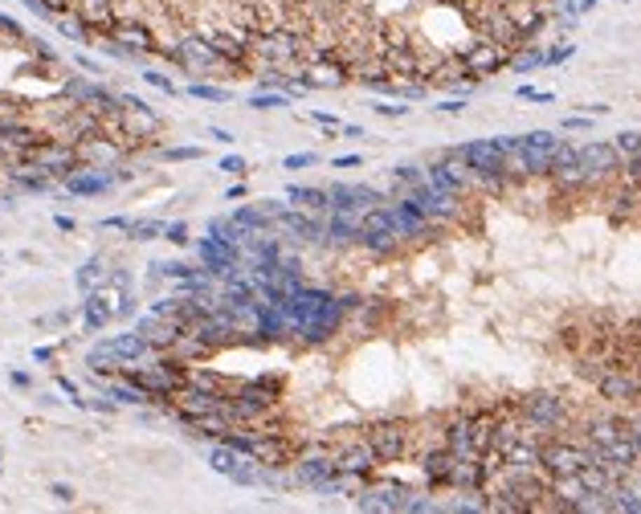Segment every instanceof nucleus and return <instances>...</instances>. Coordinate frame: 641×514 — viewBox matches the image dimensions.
Returning a JSON list of instances; mask_svg holds the SVG:
<instances>
[{
    "mask_svg": "<svg viewBox=\"0 0 641 514\" xmlns=\"http://www.w3.org/2000/svg\"><path fill=\"white\" fill-rule=\"evenodd\" d=\"M307 53V29H261L254 33V57L270 62V70H294Z\"/></svg>",
    "mask_w": 641,
    "mask_h": 514,
    "instance_id": "1",
    "label": "nucleus"
},
{
    "mask_svg": "<svg viewBox=\"0 0 641 514\" xmlns=\"http://www.w3.org/2000/svg\"><path fill=\"white\" fill-rule=\"evenodd\" d=\"M515 417H519L539 441H547L556 429H564V421H568V404L560 396H551V392H527V396L515 400Z\"/></svg>",
    "mask_w": 641,
    "mask_h": 514,
    "instance_id": "2",
    "label": "nucleus"
},
{
    "mask_svg": "<svg viewBox=\"0 0 641 514\" xmlns=\"http://www.w3.org/2000/svg\"><path fill=\"white\" fill-rule=\"evenodd\" d=\"M364 441H368V449L380 461H401L404 453H408V424L404 421H372L364 429Z\"/></svg>",
    "mask_w": 641,
    "mask_h": 514,
    "instance_id": "3",
    "label": "nucleus"
},
{
    "mask_svg": "<svg viewBox=\"0 0 641 514\" xmlns=\"http://www.w3.org/2000/svg\"><path fill=\"white\" fill-rule=\"evenodd\" d=\"M457 57H462V66H466V78H470V82L486 78V74H499L502 66H511V49L499 46V41H486V37H478L474 46H466Z\"/></svg>",
    "mask_w": 641,
    "mask_h": 514,
    "instance_id": "4",
    "label": "nucleus"
},
{
    "mask_svg": "<svg viewBox=\"0 0 641 514\" xmlns=\"http://www.w3.org/2000/svg\"><path fill=\"white\" fill-rule=\"evenodd\" d=\"M123 111L115 115L123 139H151L160 131V115H151V106L143 98H119Z\"/></svg>",
    "mask_w": 641,
    "mask_h": 514,
    "instance_id": "5",
    "label": "nucleus"
},
{
    "mask_svg": "<svg viewBox=\"0 0 641 514\" xmlns=\"http://www.w3.org/2000/svg\"><path fill=\"white\" fill-rule=\"evenodd\" d=\"M167 57H176L184 70H192V74H209V70H216V66H225V57L213 49V41L209 37H184L176 49H164Z\"/></svg>",
    "mask_w": 641,
    "mask_h": 514,
    "instance_id": "6",
    "label": "nucleus"
},
{
    "mask_svg": "<svg viewBox=\"0 0 641 514\" xmlns=\"http://www.w3.org/2000/svg\"><path fill=\"white\" fill-rule=\"evenodd\" d=\"M576 167L584 172V180H588V188L600 184V180H609L613 172L621 167V155L613 143H584L580 147V160H576Z\"/></svg>",
    "mask_w": 641,
    "mask_h": 514,
    "instance_id": "7",
    "label": "nucleus"
},
{
    "mask_svg": "<svg viewBox=\"0 0 641 514\" xmlns=\"http://www.w3.org/2000/svg\"><path fill=\"white\" fill-rule=\"evenodd\" d=\"M274 225H282L286 233L303 245H323L327 241V216L323 212H303V209H286Z\"/></svg>",
    "mask_w": 641,
    "mask_h": 514,
    "instance_id": "8",
    "label": "nucleus"
},
{
    "mask_svg": "<svg viewBox=\"0 0 641 514\" xmlns=\"http://www.w3.org/2000/svg\"><path fill=\"white\" fill-rule=\"evenodd\" d=\"M453 151L482 176H506V155H502V147L495 139H474L466 147H453Z\"/></svg>",
    "mask_w": 641,
    "mask_h": 514,
    "instance_id": "9",
    "label": "nucleus"
},
{
    "mask_svg": "<svg viewBox=\"0 0 641 514\" xmlns=\"http://www.w3.org/2000/svg\"><path fill=\"white\" fill-rule=\"evenodd\" d=\"M327 196H331V212H368L384 204V196L368 184H335L327 188Z\"/></svg>",
    "mask_w": 641,
    "mask_h": 514,
    "instance_id": "10",
    "label": "nucleus"
},
{
    "mask_svg": "<svg viewBox=\"0 0 641 514\" xmlns=\"http://www.w3.org/2000/svg\"><path fill=\"white\" fill-rule=\"evenodd\" d=\"M380 466V457L368 449V441H352V445H343L339 453H335V469L339 473H347V478H372V469Z\"/></svg>",
    "mask_w": 641,
    "mask_h": 514,
    "instance_id": "11",
    "label": "nucleus"
},
{
    "mask_svg": "<svg viewBox=\"0 0 641 514\" xmlns=\"http://www.w3.org/2000/svg\"><path fill=\"white\" fill-rule=\"evenodd\" d=\"M408 502H413V490H404L397 482H380L359 494V510H408Z\"/></svg>",
    "mask_w": 641,
    "mask_h": 514,
    "instance_id": "12",
    "label": "nucleus"
},
{
    "mask_svg": "<svg viewBox=\"0 0 641 514\" xmlns=\"http://www.w3.org/2000/svg\"><path fill=\"white\" fill-rule=\"evenodd\" d=\"M237 249L241 245H233V241H225V237L213 233L205 245H200L205 270H209V274H233V270H237Z\"/></svg>",
    "mask_w": 641,
    "mask_h": 514,
    "instance_id": "13",
    "label": "nucleus"
},
{
    "mask_svg": "<svg viewBox=\"0 0 641 514\" xmlns=\"http://www.w3.org/2000/svg\"><path fill=\"white\" fill-rule=\"evenodd\" d=\"M307 78H310V86H315V90H335V86H343V82H347V62H343L339 53H335V57H327V62H310Z\"/></svg>",
    "mask_w": 641,
    "mask_h": 514,
    "instance_id": "14",
    "label": "nucleus"
},
{
    "mask_svg": "<svg viewBox=\"0 0 641 514\" xmlns=\"http://www.w3.org/2000/svg\"><path fill=\"white\" fill-rule=\"evenodd\" d=\"M335 473H339V469H335V457H303V461L294 466V482L319 490L323 482H331Z\"/></svg>",
    "mask_w": 641,
    "mask_h": 514,
    "instance_id": "15",
    "label": "nucleus"
},
{
    "mask_svg": "<svg viewBox=\"0 0 641 514\" xmlns=\"http://www.w3.org/2000/svg\"><path fill=\"white\" fill-rule=\"evenodd\" d=\"M115 41H123L127 49H139V53H151L156 49V37H151V29L139 21H115Z\"/></svg>",
    "mask_w": 641,
    "mask_h": 514,
    "instance_id": "16",
    "label": "nucleus"
},
{
    "mask_svg": "<svg viewBox=\"0 0 641 514\" xmlns=\"http://www.w3.org/2000/svg\"><path fill=\"white\" fill-rule=\"evenodd\" d=\"M78 17L86 21V29H115V8L111 0H74Z\"/></svg>",
    "mask_w": 641,
    "mask_h": 514,
    "instance_id": "17",
    "label": "nucleus"
},
{
    "mask_svg": "<svg viewBox=\"0 0 641 514\" xmlns=\"http://www.w3.org/2000/svg\"><path fill=\"white\" fill-rule=\"evenodd\" d=\"M286 200H294L303 212H331V196H327V188L290 184V188H286Z\"/></svg>",
    "mask_w": 641,
    "mask_h": 514,
    "instance_id": "18",
    "label": "nucleus"
},
{
    "mask_svg": "<svg viewBox=\"0 0 641 514\" xmlns=\"http://www.w3.org/2000/svg\"><path fill=\"white\" fill-rule=\"evenodd\" d=\"M254 303H258V290H254V282H229L225 286V298H221V306L225 310H233V314H245V310H254Z\"/></svg>",
    "mask_w": 641,
    "mask_h": 514,
    "instance_id": "19",
    "label": "nucleus"
},
{
    "mask_svg": "<svg viewBox=\"0 0 641 514\" xmlns=\"http://www.w3.org/2000/svg\"><path fill=\"white\" fill-rule=\"evenodd\" d=\"M588 441L593 445H609L617 441V437H629V421H621V417H600V421H588Z\"/></svg>",
    "mask_w": 641,
    "mask_h": 514,
    "instance_id": "20",
    "label": "nucleus"
},
{
    "mask_svg": "<svg viewBox=\"0 0 641 514\" xmlns=\"http://www.w3.org/2000/svg\"><path fill=\"white\" fill-rule=\"evenodd\" d=\"M78 160H95V164H115L119 160V143L102 139V135H90V139L78 143Z\"/></svg>",
    "mask_w": 641,
    "mask_h": 514,
    "instance_id": "21",
    "label": "nucleus"
},
{
    "mask_svg": "<svg viewBox=\"0 0 641 514\" xmlns=\"http://www.w3.org/2000/svg\"><path fill=\"white\" fill-rule=\"evenodd\" d=\"M66 184H70V192H78V196H90V192H102V188H111V176H106L102 167H90L86 176L70 172V176H66Z\"/></svg>",
    "mask_w": 641,
    "mask_h": 514,
    "instance_id": "22",
    "label": "nucleus"
},
{
    "mask_svg": "<svg viewBox=\"0 0 641 514\" xmlns=\"http://www.w3.org/2000/svg\"><path fill=\"white\" fill-rule=\"evenodd\" d=\"M184 384H192V388H205V392H225V388H229V384H225L216 372H200V368H184Z\"/></svg>",
    "mask_w": 641,
    "mask_h": 514,
    "instance_id": "23",
    "label": "nucleus"
},
{
    "mask_svg": "<svg viewBox=\"0 0 641 514\" xmlns=\"http://www.w3.org/2000/svg\"><path fill=\"white\" fill-rule=\"evenodd\" d=\"M576 160H580V147H572V143H556V151H551V167H547V176L551 172H564V167H576Z\"/></svg>",
    "mask_w": 641,
    "mask_h": 514,
    "instance_id": "24",
    "label": "nucleus"
},
{
    "mask_svg": "<svg viewBox=\"0 0 641 514\" xmlns=\"http://www.w3.org/2000/svg\"><path fill=\"white\" fill-rule=\"evenodd\" d=\"M613 147H617L621 160H633V155H641V135L637 131H621L617 139H613Z\"/></svg>",
    "mask_w": 641,
    "mask_h": 514,
    "instance_id": "25",
    "label": "nucleus"
},
{
    "mask_svg": "<svg viewBox=\"0 0 641 514\" xmlns=\"http://www.w3.org/2000/svg\"><path fill=\"white\" fill-rule=\"evenodd\" d=\"M127 233L135 237V241H151V237L164 233V221H131V229Z\"/></svg>",
    "mask_w": 641,
    "mask_h": 514,
    "instance_id": "26",
    "label": "nucleus"
},
{
    "mask_svg": "<svg viewBox=\"0 0 641 514\" xmlns=\"http://www.w3.org/2000/svg\"><path fill=\"white\" fill-rule=\"evenodd\" d=\"M188 94H192V98H209V102H225V98H229V90H221V86H209V82H192Z\"/></svg>",
    "mask_w": 641,
    "mask_h": 514,
    "instance_id": "27",
    "label": "nucleus"
},
{
    "mask_svg": "<svg viewBox=\"0 0 641 514\" xmlns=\"http://www.w3.org/2000/svg\"><path fill=\"white\" fill-rule=\"evenodd\" d=\"M511 66H515V70H539V66H544V53H511Z\"/></svg>",
    "mask_w": 641,
    "mask_h": 514,
    "instance_id": "28",
    "label": "nucleus"
},
{
    "mask_svg": "<svg viewBox=\"0 0 641 514\" xmlns=\"http://www.w3.org/2000/svg\"><path fill=\"white\" fill-rule=\"evenodd\" d=\"M249 106H254V111H278V106H286V98L282 94H254Z\"/></svg>",
    "mask_w": 641,
    "mask_h": 514,
    "instance_id": "29",
    "label": "nucleus"
},
{
    "mask_svg": "<svg viewBox=\"0 0 641 514\" xmlns=\"http://www.w3.org/2000/svg\"><path fill=\"white\" fill-rule=\"evenodd\" d=\"M523 143H527V147H544V151H551L560 139H556L551 131H531V135H523Z\"/></svg>",
    "mask_w": 641,
    "mask_h": 514,
    "instance_id": "30",
    "label": "nucleus"
},
{
    "mask_svg": "<svg viewBox=\"0 0 641 514\" xmlns=\"http://www.w3.org/2000/svg\"><path fill=\"white\" fill-rule=\"evenodd\" d=\"M98 282H102V261H90V265L82 270V286H86V290H95Z\"/></svg>",
    "mask_w": 641,
    "mask_h": 514,
    "instance_id": "31",
    "label": "nucleus"
},
{
    "mask_svg": "<svg viewBox=\"0 0 641 514\" xmlns=\"http://www.w3.org/2000/svg\"><path fill=\"white\" fill-rule=\"evenodd\" d=\"M200 147H167V160H200Z\"/></svg>",
    "mask_w": 641,
    "mask_h": 514,
    "instance_id": "32",
    "label": "nucleus"
},
{
    "mask_svg": "<svg viewBox=\"0 0 641 514\" xmlns=\"http://www.w3.org/2000/svg\"><path fill=\"white\" fill-rule=\"evenodd\" d=\"M568 57H572V46L547 49V53H544V66H556V62H568Z\"/></svg>",
    "mask_w": 641,
    "mask_h": 514,
    "instance_id": "33",
    "label": "nucleus"
},
{
    "mask_svg": "<svg viewBox=\"0 0 641 514\" xmlns=\"http://www.w3.org/2000/svg\"><path fill=\"white\" fill-rule=\"evenodd\" d=\"M164 237L172 241V245H184V241H188V229H184V225H164Z\"/></svg>",
    "mask_w": 641,
    "mask_h": 514,
    "instance_id": "34",
    "label": "nucleus"
},
{
    "mask_svg": "<svg viewBox=\"0 0 641 514\" xmlns=\"http://www.w3.org/2000/svg\"><path fill=\"white\" fill-rule=\"evenodd\" d=\"M221 167H225V172H233V176H241V172H245V160H241V155H225V160H221Z\"/></svg>",
    "mask_w": 641,
    "mask_h": 514,
    "instance_id": "35",
    "label": "nucleus"
},
{
    "mask_svg": "<svg viewBox=\"0 0 641 514\" xmlns=\"http://www.w3.org/2000/svg\"><path fill=\"white\" fill-rule=\"evenodd\" d=\"M151 86H160V90H167V94H176V86H172V78H164V74H143Z\"/></svg>",
    "mask_w": 641,
    "mask_h": 514,
    "instance_id": "36",
    "label": "nucleus"
},
{
    "mask_svg": "<svg viewBox=\"0 0 641 514\" xmlns=\"http://www.w3.org/2000/svg\"><path fill=\"white\" fill-rule=\"evenodd\" d=\"M310 164H315L310 151H303V155H286V167H310Z\"/></svg>",
    "mask_w": 641,
    "mask_h": 514,
    "instance_id": "37",
    "label": "nucleus"
},
{
    "mask_svg": "<svg viewBox=\"0 0 641 514\" xmlns=\"http://www.w3.org/2000/svg\"><path fill=\"white\" fill-rule=\"evenodd\" d=\"M102 229H131V221H127V216H106Z\"/></svg>",
    "mask_w": 641,
    "mask_h": 514,
    "instance_id": "38",
    "label": "nucleus"
},
{
    "mask_svg": "<svg viewBox=\"0 0 641 514\" xmlns=\"http://www.w3.org/2000/svg\"><path fill=\"white\" fill-rule=\"evenodd\" d=\"M437 111H446V115H457V111H466V102H462V98H450V102H441Z\"/></svg>",
    "mask_w": 641,
    "mask_h": 514,
    "instance_id": "39",
    "label": "nucleus"
},
{
    "mask_svg": "<svg viewBox=\"0 0 641 514\" xmlns=\"http://www.w3.org/2000/svg\"><path fill=\"white\" fill-rule=\"evenodd\" d=\"M564 127H568V131H588V118L572 115V118H564Z\"/></svg>",
    "mask_w": 641,
    "mask_h": 514,
    "instance_id": "40",
    "label": "nucleus"
},
{
    "mask_svg": "<svg viewBox=\"0 0 641 514\" xmlns=\"http://www.w3.org/2000/svg\"><path fill=\"white\" fill-rule=\"evenodd\" d=\"M310 118H315V123H319V127H331V131H339V123H335L331 115H323V111H315V115H310Z\"/></svg>",
    "mask_w": 641,
    "mask_h": 514,
    "instance_id": "41",
    "label": "nucleus"
},
{
    "mask_svg": "<svg viewBox=\"0 0 641 514\" xmlns=\"http://www.w3.org/2000/svg\"><path fill=\"white\" fill-rule=\"evenodd\" d=\"M209 135H213L216 143H225V147H229V143H233V135H229V131H221V127H209Z\"/></svg>",
    "mask_w": 641,
    "mask_h": 514,
    "instance_id": "42",
    "label": "nucleus"
},
{
    "mask_svg": "<svg viewBox=\"0 0 641 514\" xmlns=\"http://www.w3.org/2000/svg\"><path fill=\"white\" fill-rule=\"evenodd\" d=\"M53 498H57V502H74V490L70 486H53Z\"/></svg>",
    "mask_w": 641,
    "mask_h": 514,
    "instance_id": "43",
    "label": "nucleus"
},
{
    "mask_svg": "<svg viewBox=\"0 0 641 514\" xmlns=\"http://www.w3.org/2000/svg\"><path fill=\"white\" fill-rule=\"evenodd\" d=\"M335 167H359V155H339V160H335Z\"/></svg>",
    "mask_w": 641,
    "mask_h": 514,
    "instance_id": "44",
    "label": "nucleus"
},
{
    "mask_svg": "<svg viewBox=\"0 0 641 514\" xmlns=\"http://www.w3.org/2000/svg\"><path fill=\"white\" fill-rule=\"evenodd\" d=\"M376 111H380V115H388V118H401L404 115V106H376Z\"/></svg>",
    "mask_w": 641,
    "mask_h": 514,
    "instance_id": "45",
    "label": "nucleus"
},
{
    "mask_svg": "<svg viewBox=\"0 0 641 514\" xmlns=\"http://www.w3.org/2000/svg\"><path fill=\"white\" fill-rule=\"evenodd\" d=\"M629 437H633V445H637V453H641V424H629Z\"/></svg>",
    "mask_w": 641,
    "mask_h": 514,
    "instance_id": "46",
    "label": "nucleus"
},
{
    "mask_svg": "<svg viewBox=\"0 0 641 514\" xmlns=\"http://www.w3.org/2000/svg\"><path fill=\"white\" fill-rule=\"evenodd\" d=\"M576 8L584 13V8H596V0H576Z\"/></svg>",
    "mask_w": 641,
    "mask_h": 514,
    "instance_id": "47",
    "label": "nucleus"
}]
</instances>
